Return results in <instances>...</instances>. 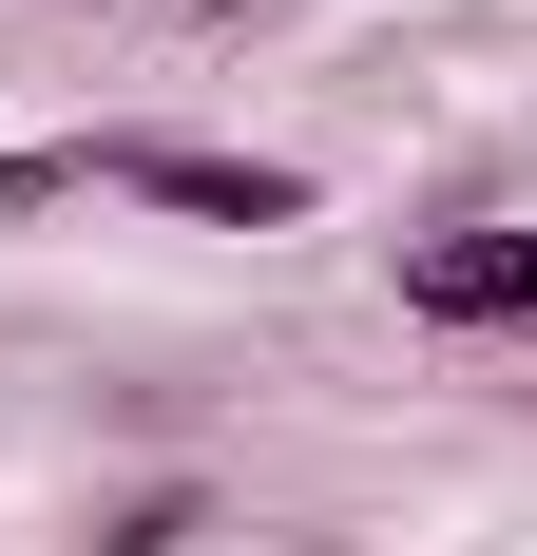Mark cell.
<instances>
[{
  "mask_svg": "<svg viewBox=\"0 0 537 556\" xmlns=\"http://www.w3.org/2000/svg\"><path fill=\"white\" fill-rule=\"evenodd\" d=\"M77 192H97V135H77V154H0V230H39V212H77Z\"/></svg>",
  "mask_w": 537,
  "mask_h": 556,
  "instance_id": "cell-3",
  "label": "cell"
},
{
  "mask_svg": "<svg viewBox=\"0 0 537 556\" xmlns=\"http://www.w3.org/2000/svg\"><path fill=\"white\" fill-rule=\"evenodd\" d=\"M403 307L423 327H537V230H423L403 250Z\"/></svg>",
  "mask_w": 537,
  "mask_h": 556,
  "instance_id": "cell-2",
  "label": "cell"
},
{
  "mask_svg": "<svg viewBox=\"0 0 537 556\" xmlns=\"http://www.w3.org/2000/svg\"><path fill=\"white\" fill-rule=\"evenodd\" d=\"M115 192H173V212H192V230H288V212H308V173H268V154H173V135H115Z\"/></svg>",
  "mask_w": 537,
  "mask_h": 556,
  "instance_id": "cell-1",
  "label": "cell"
}]
</instances>
